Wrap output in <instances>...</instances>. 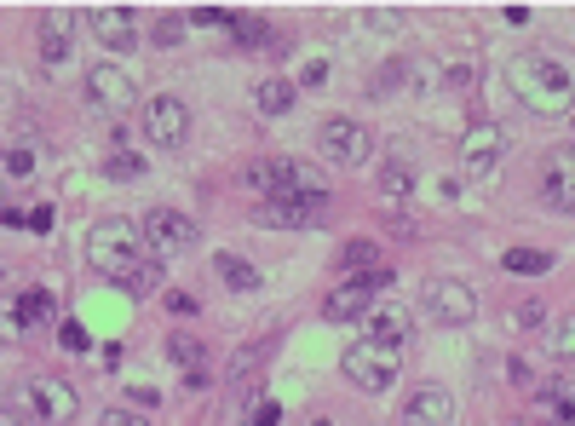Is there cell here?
<instances>
[{
    "label": "cell",
    "instance_id": "obj_25",
    "mask_svg": "<svg viewBox=\"0 0 575 426\" xmlns=\"http://www.w3.org/2000/svg\"><path fill=\"white\" fill-rule=\"evenodd\" d=\"M541 340H547V352L558 357V363H575V317L547 323V329H541Z\"/></svg>",
    "mask_w": 575,
    "mask_h": 426
},
{
    "label": "cell",
    "instance_id": "obj_30",
    "mask_svg": "<svg viewBox=\"0 0 575 426\" xmlns=\"http://www.w3.org/2000/svg\"><path fill=\"white\" fill-rule=\"evenodd\" d=\"M380 190H386V196H409L414 190V173L403 162H386L380 167Z\"/></svg>",
    "mask_w": 575,
    "mask_h": 426
},
{
    "label": "cell",
    "instance_id": "obj_34",
    "mask_svg": "<svg viewBox=\"0 0 575 426\" xmlns=\"http://www.w3.org/2000/svg\"><path fill=\"white\" fill-rule=\"evenodd\" d=\"M190 24H196V29H236V18H230V12H213V6H202V12H190Z\"/></svg>",
    "mask_w": 575,
    "mask_h": 426
},
{
    "label": "cell",
    "instance_id": "obj_41",
    "mask_svg": "<svg viewBox=\"0 0 575 426\" xmlns=\"http://www.w3.org/2000/svg\"><path fill=\"white\" fill-rule=\"evenodd\" d=\"M299 81H305V87H322V81H328V64H322V58H317V64H305Z\"/></svg>",
    "mask_w": 575,
    "mask_h": 426
},
{
    "label": "cell",
    "instance_id": "obj_20",
    "mask_svg": "<svg viewBox=\"0 0 575 426\" xmlns=\"http://www.w3.org/2000/svg\"><path fill=\"white\" fill-rule=\"evenodd\" d=\"M368 340H380V346H403L409 340V311H368Z\"/></svg>",
    "mask_w": 575,
    "mask_h": 426
},
{
    "label": "cell",
    "instance_id": "obj_24",
    "mask_svg": "<svg viewBox=\"0 0 575 426\" xmlns=\"http://www.w3.org/2000/svg\"><path fill=\"white\" fill-rule=\"evenodd\" d=\"M167 352H173V363H179L184 375H196V369H207V346L196 340V334H173V340H167Z\"/></svg>",
    "mask_w": 575,
    "mask_h": 426
},
{
    "label": "cell",
    "instance_id": "obj_43",
    "mask_svg": "<svg viewBox=\"0 0 575 426\" xmlns=\"http://www.w3.org/2000/svg\"><path fill=\"white\" fill-rule=\"evenodd\" d=\"M167 306H173V317H190V311H196V300H190V294H167Z\"/></svg>",
    "mask_w": 575,
    "mask_h": 426
},
{
    "label": "cell",
    "instance_id": "obj_22",
    "mask_svg": "<svg viewBox=\"0 0 575 426\" xmlns=\"http://www.w3.org/2000/svg\"><path fill=\"white\" fill-rule=\"evenodd\" d=\"M161 283H167V271H161L156 254H144V260H138L127 277H121V288H127V294H156Z\"/></svg>",
    "mask_w": 575,
    "mask_h": 426
},
{
    "label": "cell",
    "instance_id": "obj_5",
    "mask_svg": "<svg viewBox=\"0 0 575 426\" xmlns=\"http://www.w3.org/2000/svg\"><path fill=\"white\" fill-rule=\"evenodd\" d=\"M386 288H391L386 265H380V271H363V277H345V283L322 300V311H328V323H357V317H368V311L380 306Z\"/></svg>",
    "mask_w": 575,
    "mask_h": 426
},
{
    "label": "cell",
    "instance_id": "obj_6",
    "mask_svg": "<svg viewBox=\"0 0 575 426\" xmlns=\"http://www.w3.org/2000/svg\"><path fill=\"white\" fill-rule=\"evenodd\" d=\"M317 144L334 167H363L368 156H374V133H368L357 116H328L317 127Z\"/></svg>",
    "mask_w": 575,
    "mask_h": 426
},
{
    "label": "cell",
    "instance_id": "obj_38",
    "mask_svg": "<svg viewBox=\"0 0 575 426\" xmlns=\"http://www.w3.org/2000/svg\"><path fill=\"white\" fill-rule=\"evenodd\" d=\"M248 426H282V403H271V398H265V403H259V409L248 415Z\"/></svg>",
    "mask_w": 575,
    "mask_h": 426
},
{
    "label": "cell",
    "instance_id": "obj_10",
    "mask_svg": "<svg viewBox=\"0 0 575 426\" xmlns=\"http://www.w3.org/2000/svg\"><path fill=\"white\" fill-rule=\"evenodd\" d=\"M138 231H144V248H150L156 260L196 248V219H184L179 208H150L144 219H138Z\"/></svg>",
    "mask_w": 575,
    "mask_h": 426
},
{
    "label": "cell",
    "instance_id": "obj_44",
    "mask_svg": "<svg viewBox=\"0 0 575 426\" xmlns=\"http://www.w3.org/2000/svg\"><path fill=\"white\" fill-rule=\"evenodd\" d=\"M12 334H23V323L12 317V311H0V340H12Z\"/></svg>",
    "mask_w": 575,
    "mask_h": 426
},
{
    "label": "cell",
    "instance_id": "obj_45",
    "mask_svg": "<svg viewBox=\"0 0 575 426\" xmlns=\"http://www.w3.org/2000/svg\"><path fill=\"white\" fill-rule=\"evenodd\" d=\"M317 426H328V421H317Z\"/></svg>",
    "mask_w": 575,
    "mask_h": 426
},
{
    "label": "cell",
    "instance_id": "obj_17",
    "mask_svg": "<svg viewBox=\"0 0 575 426\" xmlns=\"http://www.w3.org/2000/svg\"><path fill=\"white\" fill-rule=\"evenodd\" d=\"M69 35H75V12H41V64H64L69 52Z\"/></svg>",
    "mask_w": 575,
    "mask_h": 426
},
{
    "label": "cell",
    "instance_id": "obj_40",
    "mask_svg": "<svg viewBox=\"0 0 575 426\" xmlns=\"http://www.w3.org/2000/svg\"><path fill=\"white\" fill-rule=\"evenodd\" d=\"M127 403H133V409H156L161 392H156V386H133V392H127Z\"/></svg>",
    "mask_w": 575,
    "mask_h": 426
},
{
    "label": "cell",
    "instance_id": "obj_21",
    "mask_svg": "<svg viewBox=\"0 0 575 426\" xmlns=\"http://www.w3.org/2000/svg\"><path fill=\"white\" fill-rule=\"evenodd\" d=\"M12 317H18L23 329L29 323H52V294L46 288H23L18 300H12Z\"/></svg>",
    "mask_w": 575,
    "mask_h": 426
},
{
    "label": "cell",
    "instance_id": "obj_31",
    "mask_svg": "<svg viewBox=\"0 0 575 426\" xmlns=\"http://www.w3.org/2000/svg\"><path fill=\"white\" fill-rule=\"evenodd\" d=\"M265 357H271V340H259V346H248V352H236V363H230V369H236V380L259 375V363H265Z\"/></svg>",
    "mask_w": 575,
    "mask_h": 426
},
{
    "label": "cell",
    "instance_id": "obj_9",
    "mask_svg": "<svg viewBox=\"0 0 575 426\" xmlns=\"http://www.w3.org/2000/svg\"><path fill=\"white\" fill-rule=\"evenodd\" d=\"M138 121H144V139L156 144V150H179V144L190 139V104L173 93L150 98V104L138 110Z\"/></svg>",
    "mask_w": 575,
    "mask_h": 426
},
{
    "label": "cell",
    "instance_id": "obj_8",
    "mask_svg": "<svg viewBox=\"0 0 575 426\" xmlns=\"http://www.w3.org/2000/svg\"><path fill=\"white\" fill-rule=\"evenodd\" d=\"M420 306L432 311V323H443V329H466L478 317V294H472V283H460V277H437V283H426Z\"/></svg>",
    "mask_w": 575,
    "mask_h": 426
},
{
    "label": "cell",
    "instance_id": "obj_27",
    "mask_svg": "<svg viewBox=\"0 0 575 426\" xmlns=\"http://www.w3.org/2000/svg\"><path fill=\"white\" fill-rule=\"evenodd\" d=\"M403 81H409V58H391L386 70L368 75V98H391L397 87H403Z\"/></svg>",
    "mask_w": 575,
    "mask_h": 426
},
{
    "label": "cell",
    "instance_id": "obj_28",
    "mask_svg": "<svg viewBox=\"0 0 575 426\" xmlns=\"http://www.w3.org/2000/svg\"><path fill=\"white\" fill-rule=\"evenodd\" d=\"M35 421V409H29V392H23V380L12 392H0V426H29Z\"/></svg>",
    "mask_w": 575,
    "mask_h": 426
},
{
    "label": "cell",
    "instance_id": "obj_19",
    "mask_svg": "<svg viewBox=\"0 0 575 426\" xmlns=\"http://www.w3.org/2000/svg\"><path fill=\"white\" fill-rule=\"evenodd\" d=\"M213 277L225 288H236V294H253V288H259V271H253L242 254H213Z\"/></svg>",
    "mask_w": 575,
    "mask_h": 426
},
{
    "label": "cell",
    "instance_id": "obj_18",
    "mask_svg": "<svg viewBox=\"0 0 575 426\" xmlns=\"http://www.w3.org/2000/svg\"><path fill=\"white\" fill-rule=\"evenodd\" d=\"M104 179H115V185H133V179H144V156H133L121 133H115L110 150H104Z\"/></svg>",
    "mask_w": 575,
    "mask_h": 426
},
{
    "label": "cell",
    "instance_id": "obj_37",
    "mask_svg": "<svg viewBox=\"0 0 575 426\" xmlns=\"http://www.w3.org/2000/svg\"><path fill=\"white\" fill-rule=\"evenodd\" d=\"M98 426H150V415H133V409H104Z\"/></svg>",
    "mask_w": 575,
    "mask_h": 426
},
{
    "label": "cell",
    "instance_id": "obj_13",
    "mask_svg": "<svg viewBox=\"0 0 575 426\" xmlns=\"http://www.w3.org/2000/svg\"><path fill=\"white\" fill-rule=\"evenodd\" d=\"M501 150H506L501 127H495V121H472V127H466V139H460V173L483 179L489 167L501 162Z\"/></svg>",
    "mask_w": 575,
    "mask_h": 426
},
{
    "label": "cell",
    "instance_id": "obj_1",
    "mask_svg": "<svg viewBox=\"0 0 575 426\" xmlns=\"http://www.w3.org/2000/svg\"><path fill=\"white\" fill-rule=\"evenodd\" d=\"M506 87L529 116H575V81L547 52H518L506 64Z\"/></svg>",
    "mask_w": 575,
    "mask_h": 426
},
{
    "label": "cell",
    "instance_id": "obj_29",
    "mask_svg": "<svg viewBox=\"0 0 575 426\" xmlns=\"http://www.w3.org/2000/svg\"><path fill=\"white\" fill-rule=\"evenodd\" d=\"M340 265L351 271V277H363V271H380V248H374V242H345V248H340Z\"/></svg>",
    "mask_w": 575,
    "mask_h": 426
},
{
    "label": "cell",
    "instance_id": "obj_3",
    "mask_svg": "<svg viewBox=\"0 0 575 426\" xmlns=\"http://www.w3.org/2000/svg\"><path fill=\"white\" fill-rule=\"evenodd\" d=\"M242 185L265 190V202H271V196H328L334 179L317 162H299V156H259V162L242 167Z\"/></svg>",
    "mask_w": 575,
    "mask_h": 426
},
{
    "label": "cell",
    "instance_id": "obj_4",
    "mask_svg": "<svg viewBox=\"0 0 575 426\" xmlns=\"http://www.w3.org/2000/svg\"><path fill=\"white\" fill-rule=\"evenodd\" d=\"M340 369L357 392H391L397 375H403V357H397V346H380V340H351Z\"/></svg>",
    "mask_w": 575,
    "mask_h": 426
},
{
    "label": "cell",
    "instance_id": "obj_7",
    "mask_svg": "<svg viewBox=\"0 0 575 426\" xmlns=\"http://www.w3.org/2000/svg\"><path fill=\"white\" fill-rule=\"evenodd\" d=\"M87 104L92 110H104V116H127L138 104V81H133V70H121V64H92L87 70Z\"/></svg>",
    "mask_w": 575,
    "mask_h": 426
},
{
    "label": "cell",
    "instance_id": "obj_15",
    "mask_svg": "<svg viewBox=\"0 0 575 426\" xmlns=\"http://www.w3.org/2000/svg\"><path fill=\"white\" fill-rule=\"evenodd\" d=\"M87 29L98 35V47H115V52L138 47V12H127V6H92Z\"/></svg>",
    "mask_w": 575,
    "mask_h": 426
},
{
    "label": "cell",
    "instance_id": "obj_33",
    "mask_svg": "<svg viewBox=\"0 0 575 426\" xmlns=\"http://www.w3.org/2000/svg\"><path fill=\"white\" fill-rule=\"evenodd\" d=\"M443 87H449V93H472V87H478V70H472V64H455V70L443 75Z\"/></svg>",
    "mask_w": 575,
    "mask_h": 426
},
{
    "label": "cell",
    "instance_id": "obj_16",
    "mask_svg": "<svg viewBox=\"0 0 575 426\" xmlns=\"http://www.w3.org/2000/svg\"><path fill=\"white\" fill-rule=\"evenodd\" d=\"M541 202H547L552 213H575V144H570V150H558V156L547 162Z\"/></svg>",
    "mask_w": 575,
    "mask_h": 426
},
{
    "label": "cell",
    "instance_id": "obj_12",
    "mask_svg": "<svg viewBox=\"0 0 575 426\" xmlns=\"http://www.w3.org/2000/svg\"><path fill=\"white\" fill-rule=\"evenodd\" d=\"M259 219L276 225V231H311V225L328 219V196H271L259 208Z\"/></svg>",
    "mask_w": 575,
    "mask_h": 426
},
{
    "label": "cell",
    "instance_id": "obj_2",
    "mask_svg": "<svg viewBox=\"0 0 575 426\" xmlns=\"http://www.w3.org/2000/svg\"><path fill=\"white\" fill-rule=\"evenodd\" d=\"M144 254H150V248H144V231H138L133 219H121V213L98 219V225L87 231V265L98 271V277H110V283H121Z\"/></svg>",
    "mask_w": 575,
    "mask_h": 426
},
{
    "label": "cell",
    "instance_id": "obj_11",
    "mask_svg": "<svg viewBox=\"0 0 575 426\" xmlns=\"http://www.w3.org/2000/svg\"><path fill=\"white\" fill-rule=\"evenodd\" d=\"M23 392H29L35 421H46V426H69L75 415H81V398H75V386H69V380L35 375V380H23Z\"/></svg>",
    "mask_w": 575,
    "mask_h": 426
},
{
    "label": "cell",
    "instance_id": "obj_42",
    "mask_svg": "<svg viewBox=\"0 0 575 426\" xmlns=\"http://www.w3.org/2000/svg\"><path fill=\"white\" fill-rule=\"evenodd\" d=\"M29 231H52V208H29Z\"/></svg>",
    "mask_w": 575,
    "mask_h": 426
},
{
    "label": "cell",
    "instance_id": "obj_35",
    "mask_svg": "<svg viewBox=\"0 0 575 426\" xmlns=\"http://www.w3.org/2000/svg\"><path fill=\"white\" fill-rule=\"evenodd\" d=\"M518 329H547V306H541V300H524V306H518Z\"/></svg>",
    "mask_w": 575,
    "mask_h": 426
},
{
    "label": "cell",
    "instance_id": "obj_32",
    "mask_svg": "<svg viewBox=\"0 0 575 426\" xmlns=\"http://www.w3.org/2000/svg\"><path fill=\"white\" fill-rule=\"evenodd\" d=\"M184 29H190V18H173V12H167V18H156V29H150V35H156V47H179Z\"/></svg>",
    "mask_w": 575,
    "mask_h": 426
},
{
    "label": "cell",
    "instance_id": "obj_39",
    "mask_svg": "<svg viewBox=\"0 0 575 426\" xmlns=\"http://www.w3.org/2000/svg\"><path fill=\"white\" fill-rule=\"evenodd\" d=\"M58 340H64L69 352H87L92 340H87V329H81V323H64V329H58Z\"/></svg>",
    "mask_w": 575,
    "mask_h": 426
},
{
    "label": "cell",
    "instance_id": "obj_36",
    "mask_svg": "<svg viewBox=\"0 0 575 426\" xmlns=\"http://www.w3.org/2000/svg\"><path fill=\"white\" fill-rule=\"evenodd\" d=\"M0 167H6V173H12V179H23V173H29V167H35V156H29V150H6V156H0Z\"/></svg>",
    "mask_w": 575,
    "mask_h": 426
},
{
    "label": "cell",
    "instance_id": "obj_26",
    "mask_svg": "<svg viewBox=\"0 0 575 426\" xmlns=\"http://www.w3.org/2000/svg\"><path fill=\"white\" fill-rule=\"evenodd\" d=\"M501 265L512 277H541V271H552V254H541V248H506Z\"/></svg>",
    "mask_w": 575,
    "mask_h": 426
},
{
    "label": "cell",
    "instance_id": "obj_14",
    "mask_svg": "<svg viewBox=\"0 0 575 426\" xmlns=\"http://www.w3.org/2000/svg\"><path fill=\"white\" fill-rule=\"evenodd\" d=\"M403 426H455V392L449 386H420L403 403Z\"/></svg>",
    "mask_w": 575,
    "mask_h": 426
},
{
    "label": "cell",
    "instance_id": "obj_23",
    "mask_svg": "<svg viewBox=\"0 0 575 426\" xmlns=\"http://www.w3.org/2000/svg\"><path fill=\"white\" fill-rule=\"evenodd\" d=\"M259 116H282V110H294V87L282 81V75H271V81H259Z\"/></svg>",
    "mask_w": 575,
    "mask_h": 426
}]
</instances>
